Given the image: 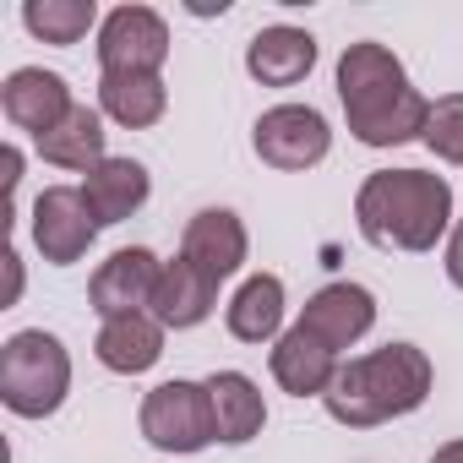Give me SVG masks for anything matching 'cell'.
Wrapping results in <instances>:
<instances>
[{
  "label": "cell",
  "mask_w": 463,
  "mask_h": 463,
  "mask_svg": "<svg viewBox=\"0 0 463 463\" xmlns=\"http://www.w3.org/2000/svg\"><path fill=\"white\" fill-rule=\"evenodd\" d=\"M279 322H284V284L273 273H257L241 284V295L229 300V333L241 344H268L279 338Z\"/></svg>",
  "instance_id": "cell-19"
},
{
  "label": "cell",
  "mask_w": 463,
  "mask_h": 463,
  "mask_svg": "<svg viewBox=\"0 0 463 463\" xmlns=\"http://www.w3.org/2000/svg\"><path fill=\"white\" fill-rule=\"evenodd\" d=\"M158 273H164V262H158L147 246H126V251H115V257L93 273L88 300H93V311H99L104 322H115V317H137V311L153 306Z\"/></svg>",
  "instance_id": "cell-9"
},
{
  "label": "cell",
  "mask_w": 463,
  "mask_h": 463,
  "mask_svg": "<svg viewBox=\"0 0 463 463\" xmlns=\"http://www.w3.org/2000/svg\"><path fill=\"white\" fill-rule=\"evenodd\" d=\"M99 104H104V115H109V120H120V126L142 131V126L164 120L169 93H164V82H158V77H104V82H99Z\"/></svg>",
  "instance_id": "cell-21"
},
{
  "label": "cell",
  "mask_w": 463,
  "mask_h": 463,
  "mask_svg": "<svg viewBox=\"0 0 463 463\" xmlns=\"http://www.w3.org/2000/svg\"><path fill=\"white\" fill-rule=\"evenodd\" d=\"M0 164H6V191L17 196V185H23V153H17V147H6V153H0Z\"/></svg>",
  "instance_id": "cell-25"
},
{
  "label": "cell",
  "mask_w": 463,
  "mask_h": 463,
  "mask_svg": "<svg viewBox=\"0 0 463 463\" xmlns=\"http://www.w3.org/2000/svg\"><path fill=\"white\" fill-rule=\"evenodd\" d=\"M207 398H213V425H218V441L241 447L262 430L268 409H262V392L246 371H213L207 376Z\"/></svg>",
  "instance_id": "cell-17"
},
{
  "label": "cell",
  "mask_w": 463,
  "mask_h": 463,
  "mask_svg": "<svg viewBox=\"0 0 463 463\" xmlns=\"http://www.w3.org/2000/svg\"><path fill=\"white\" fill-rule=\"evenodd\" d=\"M430 463H463V441H447V447H436V458Z\"/></svg>",
  "instance_id": "cell-26"
},
{
  "label": "cell",
  "mask_w": 463,
  "mask_h": 463,
  "mask_svg": "<svg viewBox=\"0 0 463 463\" xmlns=\"http://www.w3.org/2000/svg\"><path fill=\"white\" fill-rule=\"evenodd\" d=\"M311 66H317V39L306 28H262L246 44V71L262 88H295L311 77Z\"/></svg>",
  "instance_id": "cell-13"
},
{
  "label": "cell",
  "mask_w": 463,
  "mask_h": 463,
  "mask_svg": "<svg viewBox=\"0 0 463 463\" xmlns=\"http://www.w3.org/2000/svg\"><path fill=\"white\" fill-rule=\"evenodd\" d=\"M99 360L109 365V371H120V376H142V371H153L158 365V354H164V322L158 317H147V311H137V317H115V322H104L99 327Z\"/></svg>",
  "instance_id": "cell-16"
},
{
  "label": "cell",
  "mask_w": 463,
  "mask_h": 463,
  "mask_svg": "<svg viewBox=\"0 0 463 463\" xmlns=\"http://www.w3.org/2000/svg\"><path fill=\"white\" fill-rule=\"evenodd\" d=\"M0 109H6L12 126L33 131V142H39V137L55 131L77 104H71L66 77H55V71H44V66H23V71L6 77V88H0Z\"/></svg>",
  "instance_id": "cell-11"
},
{
  "label": "cell",
  "mask_w": 463,
  "mask_h": 463,
  "mask_svg": "<svg viewBox=\"0 0 463 463\" xmlns=\"http://www.w3.org/2000/svg\"><path fill=\"white\" fill-rule=\"evenodd\" d=\"M425 147L447 164H463V93H447L425 115Z\"/></svg>",
  "instance_id": "cell-23"
},
{
  "label": "cell",
  "mask_w": 463,
  "mask_h": 463,
  "mask_svg": "<svg viewBox=\"0 0 463 463\" xmlns=\"http://www.w3.org/2000/svg\"><path fill=\"white\" fill-rule=\"evenodd\" d=\"M169 55V28L147 6H120L99 28V66L104 77H158Z\"/></svg>",
  "instance_id": "cell-6"
},
{
  "label": "cell",
  "mask_w": 463,
  "mask_h": 463,
  "mask_svg": "<svg viewBox=\"0 0 463 463\" xmlns=\"http://www.w3.org/2000/svg\"><path fill=\"white\" fill-rule=\"evenodd\" d=\"M142 436L158 452H202L207 441H218L207 382H158L142 398Z\"/></svg>",
  "instance_id": "cell-5"
},
{
  "label": "cell",
  "mask_w": 463,
  "mask_h": 463,
  "mask_svg": "<svg viewBox=\"0 0 463 463\" xmlns=\"http://www.w3.org/2000/svg\"><path fill=\"white\" fill-rule=\"evenodd\" d=\"M371 322H376V300L360 284H327V289H317L306 300V317H300V327L317 333L333 354L349 349V344H360L371 333Z\"/></svg>",
  "instance_id": "cell-12"
},
{
  "label": "cell",
  "mask_w": 463,
  "mask_h": 463,
  "mask_svg": "<svg viewBox=\"0 0 463 463\" xmlns=\"http://www.w3.org/2000/svg\"><path fill=\"white\" fill-rule=\"evenodd\" d=\"M251 142H257V158H262V164L295 175V169H311V164L327 158L333 126H327V115L311 109V104H279V109H268V115L257 120Z\"/></svg>",
  "instance_id": "cell-7"
},
{
  "label": "cell",
  "mask_w": 463,
  "mask_h": 463,
  "mask_svg": "<svg viewBox=\"0 0 463 463\" xmlns=\"http://www.w3.org/2000/svg\"><path fill=\"white\" fill-rule=\"evenodd\" d=\"M82 196H88V207H93L99 223H120V218H131L147 202V169L137 158H104L82 180Z\"/></svg>",
  "instance_id": "cell-18"
},
{
  "label": "cell",
  "mask_w": 463,
  "mask_h": 463,
  "mask_svg": "<svg viewBox=\"0 0 463 463\" xmlns=\"http://www.w3.org/2000/svg\"><path fill=\"white\" fill-rule=\"evenodd\" d=\"M66 392H71L66 344L44 327L12 333L6 349H0V398H6V409L23 420H44L66 403Z\"/></svg>",
  "instance_id": "cell-4"
},
{
  "label": "cell",
  "mask_w": 463,
  "mask_h": 463,
  "mask_svg": "<svg viewBox=\"0 0 463 463\" xmlns=\"http://www.w3.org/2000/svg\"><path fill=\"white\" fill-rule=\"evenodd\" d=\"M93 235H99V218H93L82 185H50L33 202V246L44 251V262H55V268L82 262Z\"/></svg>",
  "instance_id": "cell-8"
},
{
  "label": "cell",
  "mask_w": 463,
  "mask_h": 463,
  "mask_svg": "<svg viewBox=\"0 0 463 463\" xmlns=\"http://www.w3.org/2000/svg\"><path fill=\"white\" fill-rule=\"evenodd\" d=\"M23 23L33 39L44 44H77L93 23H99V6L93 0H28L23 6Z\"/></svg>",
  "instance_id": "cell-22"
},
{
  "label": "cell",
  "mask_w": 463,
  "mask_h": 463,
  "mask_svg": "<svg viewBox=\"0 0 463 463\" xmlns=\"http://www.w3.org/2000/svg\"><path fill=\"white\" fill-rule=\"evenodd\" d=\"M338 99H344V115H349V131L365 147H398V142L425 137L430 104L409 88L403 61L387 44H376V39H360V44L344 50V61H338Z\"/></svg>",
  "instance_id": "cell-1"
},
{
  "label": "cell",
  "mask_w": 463,
  "mask_h": 463,
  "mask_svg": "<svg viewBox=\"0 0 463 463\" xmlns=\"http://www.w3.org/2000/svg\"><path fill=\"white\" fill-rule=\"evenodd\" d=\"M354 218L382 251H430L452 223V185L430 169H376L354 196Z\"/></svg>",
  "instance_id": "cell-2"
},
{
  "label": "cell",
  "mask_w": 463,
  "mask_h": 463,
  "mask_svg": "<svg viewBox=\"0 0 463 463\" xmlns=\"http://www.w3.org/2000/svg\"><path fill=\"white\" fill-rule=\"evenodd\" d=\"M273 376H279V387L284 392H295V398H322L327 387H333V376H338V354L317 338V333H306L300 322L273 344Z\"/></svg>",
  "instance_id": "cell-14"
},
{
  "label": "cell",
  "mask_w": 463,
  "mask_h": 463,
  "mask_svg": "<svg viewBox=\"0 0 463 463\" xmlns=\"http://www.w3.org/2000/svg\"><path fill=\"white\" fill-rule=\"evenodd\" d=\"M213 300H218V284L213 279H202L185 257H175V262H164V273H158V289H153V317L164 322V327H196V322H207L213 317Z\"/></svg>",
  "instance_id": "cell-15"
},
{
  "label": "cell",
  "mask_w": 463,
  "mask_h": 463,
  "mask_svg": "<svg viewBox=\"0 0 463 463\" xmlns=\"http://www.w3.org/2000/svg\"><path fill=\"white\" fill-rule=\"evenodd\" d=\"M180 257H185L202 279H213V284L235 279L241 262H246V223L229 213V207H202V213L185 223Z\"/></svg>",
  "instance_id": "cell-10"
},
{
  "label": "cell",
  "mask_w": 463,
  "mask_h": 463,
  "mask_svg": "<svg viewBox=\"0 0 463 463\" xmlns=\"http://www.w3.org/2000/svg\"><path fill=\"white\" fill-rule=\"evenodd\" d=\"M447 279L463 289V223L452 229V241H447Z\"/></svg>",
  "instance_id": "cell-24"
},
{
  "label": "cell",
  "mask_w": 463,
  "mask_h": 463,
  "mask_svg": "<svg viewBox=\"0 0 463 463\" xmlns=\"http://www.w3.org/2000/svg\"><path fill=\"white\" fill-rule=\"evenodd\" d=\"M39 153H44L50 164H61V169H82V175H93V169L104 164V120H99L88 104H77L55 131L39 137Z\"/></svg>",
  "instance_id": "cell-20"
},
{
  "label": "cell",
  "mask_w": 463,
  "mask_h": 463,
  "mask_svg": "<svg viewBox=\"0 0 463 463\" xmlns=\"http://www.w3.org/2000/svg\"><path fill=\"white\" fill-rule=\"evenodd\" d=\"M430 392V360L425 349L414 344H387V349H371L349 365H338L333 387L322 392L327 414L349 430H371L382 420H398V414H414Z\"/></svg>",
  "instance_id": "cell-3"
}]
</instances>
